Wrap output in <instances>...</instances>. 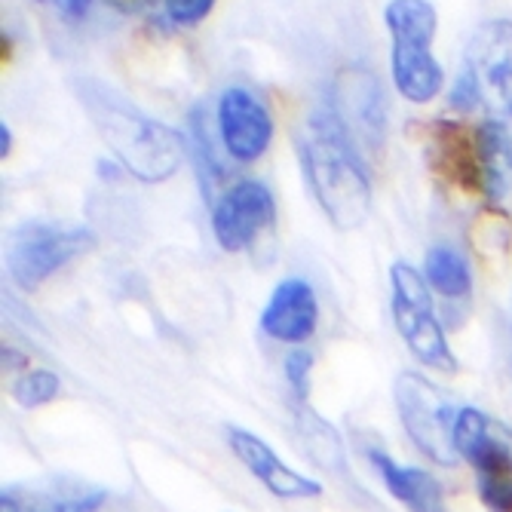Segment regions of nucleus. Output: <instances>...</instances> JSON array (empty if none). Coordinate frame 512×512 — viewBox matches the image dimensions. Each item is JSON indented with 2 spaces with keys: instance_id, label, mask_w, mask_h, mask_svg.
I'll use <instances>...</instances> for the list:
<instances>
[{
  "instance_id": "6e6552de",
  "label": "nucleus",
  "mask_w": 512,
  "mask_h": 512,
  "mask_svg": "<svg viewBox=\"0 0 512 512\" xmlns=\"http://www.w3.org/2000/svg\"><path fill=\"white\" fill-rule=\"evenodd\" d=\"M276 221V200L267 184L246 178L212 203V237L224 252H246Z\"/></svg>"
},
{
  "instance_id": "4be33fe9",
  "label": "nucleus",
  "mask_w": 512,
  "mask_h": 512,
  "mask_svg": "<svg viewBox=\"0 0 512 512\" xmlns=\"http://www.w3.org/2000/svg\"><path fill=\"white\" fill-rule=\"evenodd\" d=\"M479 497L491 512H512V476H479Z\"/></svg>"
},
{
  "instance_id": "5701e85b",
  "label": "nucleus",
  "mask_w": 512,
  "mask_h": 512,
  "mask_svg": "<svg viewBox=\"0 0 512 512\" xmlns=\"http://www.w3.org/2000/svg\"><path fill=\"white\" fill-rule=\"evenodd\" d=\"M37 4L68 25H80L92 13V4H96V0H37Z\"/></svg>"
},
{
  "instance_id": "20e7f679",
  "label": "nucleus",
  "mask_w": 512,
  "mask_h": 512,
  "mask_svg": "<svg viewBox=\"0 0 512 512\" xmlns=\"http://www.w3.org/2000/svg\"><path fill=\"white\" fill-rule=\"evenodd\" d=\"M393 396L399 408V421L411 436V442L430 460L442 463V467H454L460 460L454 445V427L460 408H454V399L430 378L417 375V371H402L396 378Z\"/></svg>"
},
{
  "instance_id": "39448f33",
  "label": "nucleus",
  "mask_w": 512,
  "mask_h": 512,
  "mask_svg": "<svg viewBox=\"0 0 512 512\" xmlns=\"http://www.w3.org/2000/svg\"><path fill=\"white\" fill-rule=\"evenodd\" d=\"M96 246V234L89 227H62L53 221H28L16 227L10 240L7 267L13 283L22 292L40 289L46 279L68 267L74 258Z\"/></svg>"
},
{
  "instance_id": "423d86ee",
  "label": "nucleus",
  "mask_w": 512,
  "mask_h": 512,
  "mask_svg": "<svg viewBox=\"0 0 512 512\" xmlns=\"http://www.w3.org/2000/svg\"><path fill=\"white\" fill-rule=\"evenodd\" d=\"M463 74L473 80L488 117L512 120V19H488L473 31Z\"/></svg>"
},
{
  "instance_id": "412c9836",
  "label": "nucleus",
  "mask_w": 512,
  "mask_h": 512,
  "mask_svg": "<svg viewBox=\"0 0 512 512\" xmlns=\"http://www.w3.org/2000/svg\"><path fill=\"white\" fill-rule=\"evenodd\" d=\"M145 4L160 16V22L175 28H197L215 10V0H145Z\"/></svg>"
},
{
  "instance_id": "9b49d317",
  "label": "nucleus",
  "mask_w": 512,
  "mask_h": 512,
  "mask_svg": "<svg viewBox=\"0 0 512 512\" xmlns=\"http://www.w3.org/2000/svg\"><path fill=\"white\" fill-rule=\"evenodd\" d=\"M430 163L442 178L451 181V188L473 194V197L485 194L482 148H479L476 129H463L460 123L436 120L430 132Z\"/></svg>"
},
{
  "instance_id": "2eb2a0df",
  "label": "nucleus",
  "mask_w": 512,
  "mask_h": 512,
  "mask_svg": "<svg viewBox=\"0 0 512 512\" xmlns=\"http://www.w3.org/2000/svg\"><path fill=\"white\" fill-rule=\"evenodd\" d=\"M390 74L399 96L414 105L433 102L445 86V68L433 50H390Z\"/></svg>"
},
{
  "instance_id": "6ab92c4d",
  "label": "nucleus",
  "mask_w": 512,
  "mask_h": 512,
  "mask_svg": "<svg viewBox=\"0 0 512 512\" xmlns=\"http://www.w3.org/2000/svg\"><path fill=\"white\" fill-rule=\"evenodd\" d=\"M184 138H188V157H191V163L197 169V181H200V188H203V194L209 200L212 188L227 172H224V163L218 160V151H215V142H212V132H209V120H206L203 105L191 108Z\"/></svg>"
},
{
  "instance_id": "aec40b11",
  "label": "nucleus",
  "mask_w": 512,
  "mask_h": 512,
  "mask_svg": "<svg viewBox=\"0 0 512 512\" xmlns=\"http://www.w3.org/2000/svg\"><path fill=\"white\" fill-rule=\"evenodd\" d=\"M62 393V381L53 375L50 368H31L16 381L13 387V399L22 408H40L46 402H53Z\"/></svg>"
},
{
  "instance_id": "7ed1b4c3",
  "label": "nucleus",
  "mask_w": 512,
  "mask_h": 512,
  "mask_svg": "<svg viewBox=\"0 0 512 512\" xmlns=\"http://www.w3.org/2000/svg\"><path fill=\"white\" fill-rule=\"evenodd\" d=\"M390 289H393L390 307H393L396 332L402 335L411 356L436 371H457V359L436 316L427 276L421 270H414L408 261H396L390 267Z\"/></svg>"
},
{
  "instance_id": "dca6fc26",
  "label": "nucleus",
  "mask_w": 512,
  "mask_h": 512,
  "mask_svg": "<svg viewBox=\"0 0 512 512\" xmlns=\"http://www.w3.org/2000/svg\"><path fill=\"white\" fill-rule=\"evenodd\" d=\"M384 22L393 50H433L439 13L430 0H390Z\"/></svg>"
},
{
  "instance_id": "ddd939ff",
  "label": "nucleus",
  "mask_w": 512,
  "mask_h": 512,
  "mask_svg": "<svg viewBox=\"0 0 512 512\" xmlns=\"http://www.w3.org/2000/svg\"><path fill=\"white\" fill-rule=\"evenodd\" d=\"M227 442L230 451L237 454V460L243 467L273 494V497H283V500H307V497H319L322 485L298 470H292L286 460H279L276 451L255 433L249 430H227Z\"/></svg>"
},
{
  "instance_id": "9d476101",
  "label": "nucleus",
  "mask_w": 512,
  "mask_h": 512,
  "mask_svg": "<svg viewBox=\"0 0 512 512\" xmlns=\"http://www.w3.org/2000/svg\"><path fill=\"white\" fill-rule=\"evenodd\" d=\"M454 445L476 476H512V433L479 408H460Z\"/></svg>"
},
{
  "instance_id": "0eeeda50",
  "label": "nucleus",
  "mask_w": 512,
  "mask_h": 512,
  "mask_svg": "<svg viewBox=\"0 0 512 512\" xmlns=\"http://www.w3.org/2000/svg\"><path fill=\"white\" fill-rule=\"evenodd\" d=\"M329 105L344 129L353 135V142L365 157H375L384 151L387 138V102L384 86L368 68H344L332 80Z\"/></svg>"
},
{
  "instance_id": "b1692460",
  "label": "nucleus",
  "mask_w": 512,
  "mask_h": 512,
  "mask_svg": "<svg viewBox=\"0 0 512 512\" xmlns=\"http://www.w3.org/2000/svg\"><path fill=\"white\" fill-rule=\"evenodd\" d=\"M310 365H313V356L307 350H295L289 359H286V378L292 384V390L298 396H307V375H310Z\"/></svg>"
},
{
  "instance_id": "f257e3e1",
  "label": "nucleus",
  "mask_w": 512,
  "mask_h": 512,
  "mask_svg": "<svg viewBox=\"0 0 512 512\" xmlns=\"http://www.w3.org/2000/svg\"><path fill=\"white\" fill-rule=\"evenodd\" d=\"M295 145L322 215L338 230H356L371 212V175L353 135L329 105H319L301 123Z\"/></svg>"
},
{
  "instance_id": "1a4fd4ad",
  "label": "nucleus",
  "mask_w": 512,
  "mask_h": 512,
  "mask_svg": "<svg viewBox=\"0 0 512 512\" xmlns=\"http://www.w3.org/2000/svg\"><path fill=\"white\" fill-rule=\"evenodd\" d=\"M215 126L230 160L255 163L273 142V114L249 86H227L218 96Z\"/></svg>"
},
{
  "instance_id": "f3484780",
  "label": "nucleus",
  "mask_w": 512,
  "mask_h": 512,
  "mask_svg": "<svg viewBox=\"0 0 512 512\" xmlns=\"http://www.w3.org/2000/svg\"><path fill=\"white\" fill-rule=\"evenodd\" d=\"M479 148H482V172H485V200L500 203L509 178H512V135L506 129V120L485 117L479 126Z\"/></svg>"
},
{
  "instance_id": "f03ea898",
  "label": "nucleus",
  "mask_w": 512,
  "mask_h": 512,
  "mask_svg": "<svg viewBox=\"0 0 512 512\" xmlns=\"http://www.w3.org/2000/svg\"><path fill=\"white\" fill-rule=\"evenodd\" d=\"M71 89L99 138L132 178L160 184L178 172L188 157V138L178 129L148 117L99 77H77L71 80Z\"/></svg>"
},
{
  "instance_id": "f8f14e48",
  "label": "nucleus",
  "mask_w": 512,
  "mask_h": 512,
  "mask_svg": "<svg viewBox=\"0 0 512 512\" xmlns=\"http://www.w3.org/2000/svg\"><path fill=\"white\" fill-rule=\"evenodd\" d=\"M261 332L279 344H304L319 325V301L307 279L289 276L267 298L261 310Z\"/></svg>"
},
{
  "instance_id": "393cba45",
  "label": "nucleus",
  "mask_w": 512,
  "mask_h": 512,
  "mask_svg": "<svg viewBox=\"0 0 512 512\" xmlns=\"http://www.w3.org/2000/svg\"><path fill=\"white\" fill-rule=\"evenodd\" d=\"M13 151V132H10V123H0V157H10Z\"/></svg>"
},
{
  "instance_id": "4468645a",
  "label": "nucleus",
  "mask_w": 512,
  "mask_h": 512,
  "mask_svg": "<svg viewBox=\"0 0 512 512\" xmlns=\"http://www.w3.org/2000/svg\"><path fill=\"white\" fill-rule=\"evenodd\" d=\"M375 463L378 476L384 479L387 491L408 509V512H448L445 494L436 476H430L421 467H402L390 454L384 451H371L368 454Z\"/></svg>"
},
{
  "instance_id": "a211bd4d",
  "label": "nucleus",
  "mask_w": 512,
  "mask_h": 512,
  "mask_svg": "<svg viewBox=\"0 0 512 512\" xmlns=\"http://www.w3.org/2000/svg\"><path fill=\"white\" fill-rule=\"evenodd\" d=\"M424 276L445 301H467L473 295V267L454 246H433L424 258Z\"/></svg>"
}]
</instances>
